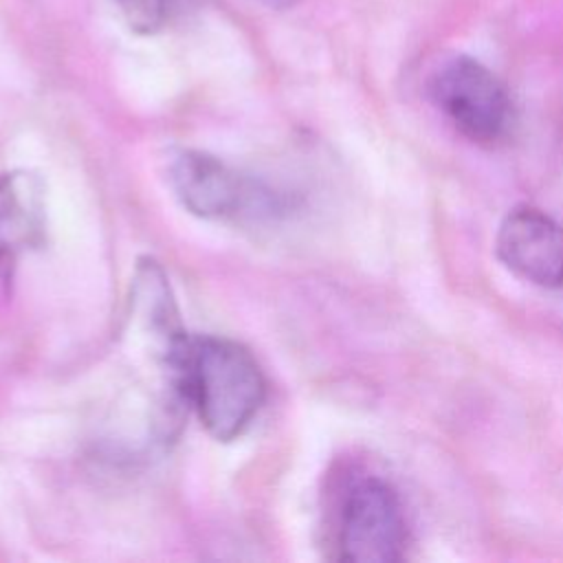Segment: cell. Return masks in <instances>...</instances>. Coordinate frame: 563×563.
<instances>
[{"instance_id": "3957f363", "label": "cell", "mask_w": 563, "mask_h": 563, "mask_svg": "<svg viewBox=\"0 0 563 563\" xmlns=\"http://www.w3.org/2000/svg\"><path fill=\"white\" fill-rule=\"evenodd\" d=\"M433 106L477 145H497L515 121L512 99L501 79L471 55L440 62L427 81Z\"/></svg>"}, {"instance_id": "5b68a950", "label": "cell", "mask_w": 563, "mask_h": 563, "mask_svg": "<svg viewBox=\"0 0 563 563\" xmlns=\"http://www.w3.org/2000/svg\"><path fill=\"white\" fill-rule=\"evenodd\" d=\"M501 264L517 277L541 286H563V224L534 207L510 209L495 238Z\"/></svg>"}, {"instance_id": "7a4b0ae2", "label": "cell", "mask_w": 563, "mask_h": 563, "mask_svg": "<svg viewBox=\"0 0 563 563\" xmlns=\"http://www.w3.org/2000/svg\"><path fill=\"white\" fill-rule=\"evenodd\" d=\"M169 185L180 205L205 220L264 222L284 211V200L264 183L198 150L174 154Z\"/></svg>"}, {"instance_id": "52a82bcc", "label": "cell", "mask_w": 563, "mask_h": 563, "mask_svg": "<svg viewBox=\"0 0 563 563\" xmlns=\"http://www.w3.org/2000/svg\"><path fill=\"white\" fill-rule=\"evenodd\" d=\"M112 4L130 31L156 35L196 13L202 0H112Z\"/></svg>"}, {"instance_id": "8992f818", "label": "cell", "mask_w": 563, "mask_h": 563, "mask_svg": "<svg viewBox=\"0 0 563 563\" xmlns=\"http://www.w3.org/2000/svg\"><path fill=\"white\" fill-rule=\"evenodd\" d=\"M46 196L37 174L26 169L0 176V277L11 282L20 257L44 244Z\"/></svg>"}, {"instance_id": "277c9868", "label": "cell", "mask_w": 563, "mask_h": 563, "mask_svg": "<svg viewBox=\"0 0 563 563\" xmlns=\"http://www.w3.org/2000/svg\"><path fill=\"white\" fill-rule=\"evenodd\" d=\"M407 550V519L398 493L380 477H361L343 495L336 559L396 563Z\"/></svg>"}, {"instance_id": "6da1fadb", "label": "cell", "mask_w": 563, "mask_h": 563, "mask_svg": "<svg viewBox=\"0 0 563 563\" xmlns=\"http://www.w3.org/2000/svg\"><path fill=\"white\" fill-rule=\"evenodd\" d=\"M169 380L220 442L240 438L266 400L260 363L242 343L227 336L187 334L172 356Z\"/></svg>"}]
</instances>
